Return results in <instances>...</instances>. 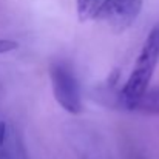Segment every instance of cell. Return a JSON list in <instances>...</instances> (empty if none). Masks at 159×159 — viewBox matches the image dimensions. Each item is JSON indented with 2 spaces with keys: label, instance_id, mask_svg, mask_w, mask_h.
<instances>
[{
  "label": "cell",
  "instance_id": "cell-8",
  "mask_svg": "<svg viewBox=\"0 0 159 159\" xmlns=\"http://www.w3.org/2000/svg\"><path fill=\"white\" fill-rule=\"evenodd\" d=\"M131 159H145V158H142V156H134V158H131Z\"/></svg>",
  "mask_w": 159,
  "mask_h": 159
},
{
  "label": "cell",
  "instance_id": "cell-2",
  "mask_svg": "<svg viewBox=\"0 0 159 159\" xmlns=\"http://www.w3.org/2000/svg\"><path fill=\"white\" fill-rule=\"evenodd\" d=\"M50 80L54 99L70 114H79L84 110L79 80L68 62L57 60L50 68Z\"/></svg>",
  "mask_w": 159,
  "mask_h": 159
},
{
  "label": "cell",
  "instance_id": "cell-6",
  "mask_svg": "<svg viewBox=\"0 0 159 159\" xmlns=\"http://www.w3.org/2000/svg\"><path fill=\"white\" fill-rule=\"evenodd\" d=\"M17 47H19V43H17V42H12V40H3V39H0V54L14 51Z\"/></svg>",
  "mask_w": 159,
  "mask_h": 159
},
{
  "label": "cell",
  "instance_id": "cell-1",
  "mask_svg": "<svg viewBox=\"0 0 159 159\" xmlns=\"http://www.w3.org/2000/svg\"><path fill=\"white\" fill-rule=\"evenodd\" d=\"M159 62V23H156L148 33L141 51L136 57V62L131 68L130 77L127 79L122 91L120 101L122 105L128 110L138 104V101L148 90L150 80L155 74L156 65Z\"/></svg>",
  "mask_w": 159,
  "mask_h": 159
},
{
  "label": "cell",
  "instance_id": "cell-4",
  "mask_svg": "<svg viewBox=\"0 0 159 159\" xmlns=\"http://www.w3.org/2000/svg\"><path fill=\"white\" fill-rule=\"evenodd\" d=\"M133 110L144 114H159V87L152 90L148 88L138 101V104L133 107Z\"/></svg>",
  "mask_w": 159,
  "mask_h": 159
},
{
  "label": "cell",
  "instance_id": "cell-5",
  "mask_svg": "<svg viewBox=\"0 0 159 159\" xmlns=\"http://www.w3.org/2000/svg\"><path fill=\"white\" fill-rule=\"evenodd\" d=\"M102 0H76L77 17L80 22H87L94 17L98 8L101 6Z\"/></svg>",
  "mask_w": 159,
  "mask_h": 159
},
{
  "label": "cell",
  "instance_id": "cell-3",
  "mask_svg": "<svg viewBox=\"0 0 159 159\" xmlns=\"http://www.w3.org/2000/svg\"><path fill=\"white\" fill-rule=\"evenodd\" d=\"M142 6L144 0H102L93 19L107 25L111 33L120 34L136 22Z\"/></svg>",
  "mask_w": 159,
  "mask_h": 159
},
{
  "label": "cell",
  "instance_id": "cell-7",
  "mask_svg": "<svg viewBox=\"0 0 159 159\" xmlns=\"http://www.w3.org/2000/svg\"><path fill=\"white\" fill-rule=\"evenodd\" d=\"M6 138H8V127H6V122H0V153L5 147V142H6Z\"/></svg>",
  "mask_w": 159,
  "mask_h": 159
}]
</instances>
